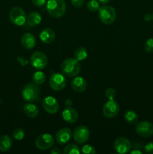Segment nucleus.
Instances as JSON below:
<instances>
[{"mask_svg": "<svg viewBox=\"0 0 153 154\" xmlns=\"http://www.w3.org/2000/svg\"><path fill=\"white\" fill-rule=\"evenodd\" d=\"M81 152L84 154H94L96 153V150L94 147L89 144H86V145L82 146L81 148Z\"/></svg>", "mask_w": 153, "mask_h": 154, "instance_id": "obj_28", "label": "nucleus"}, {"mask_svg": "<svg viewBox=\"0 0 153 154\" xmlns=\"http://www.w3.org/2000/svg\"><path fill=\"white\" fill-rule=\"evenodd\" d=\"M40 88L34 83L26 84L22 90V96L26 102H32L38 99Z\"/></svg>", "mask_w": 153, "mask_h": 154, "instance_id": "obj_3", "label": "nucleus"}, {"mask_svg": "<svg viewBox=\"0 0 153 154\" xmlns=\"http://www.w3.org/2000/svg\"><path fill=\"white\" fill-rule=\"evenodd\" d=\"M61 69L62 73L68 77H75L80 72V64L76 59H66L62 63Z\"/></svg>", "mask_w": 153, "mask_h": 154, "instance_id": "obj_2", "label": "nucleus"}, {"mask_svg": "<svg viewBox=\"0 0 153 154\" xmlns=\"http://www.w3.org/2000/svg\"><path fill=\"white\" fill-rule=\"evenodd\" d=\"M33 82L36 84H42L46 81L45 74L42 72H36L33 74Z\"/></svg>", "mask_w": 153, "mask_h": 154, "instance_id": "obj_24", "label": "nucleus"}, {"mask_svg": "<svg viewBox=\"0 0 153 154\" xmlns=\"http://www.w3.org/2000/svg\"><path fill=\"white\" fill-rule=\"evenodd\" d=\"M41 22V16L37 11H33L29 14L26 18V23L30 26H35Z\"/></svg>", "mask_w": 153, "mask_h": 154, "instance_id": "obj_20", "label": "nucleus"}, {"mask_svg": "<svg viewBox=\"0 0 153 154\" xmlns=\"http://www.w3.org/2000/svg\"><path fill=\"white\" fill-rule=\"evenodd\" d=\"M10 21L16 26H22L26 22V14L21 8L14 7L9 13Z\"/></svg>", "mask_w": 153, "mask_h": 154, "instance_id": "obj_5", "label": "nucleus"}, {"mask_svg": "<svg viewBox=\"0 0 153 154\" xmlns=\"http://www.w3.org/2000/svg\"><path fill=\"white\" fill-rule=\"evenodd\" d=\"M36 44L34 36L31 33H25L21 37V45L26 49H32Z\"/></svg>", "mask_w": 153, "mask_h": 154, "instance_id": "obj_17", "label": "nucleus"}, {"mask_svg": "<svg viewBox=\"0 0 153 154\" xmlns=\"http://www.w3.org/2000/svg\"><path fill=\"white\" fill-rule=\"evenodd\" d=\"M50 153H52V154H61L62 151L59 150V149L57 148V147H54L53 149H52V150H50Z\"/></svg>", "mask_w": 153, "mask_h": 154, "instance_id": "obj_34", "label": "nucleus"}, {"mask_svg": "<svg viewBox=\"0 0 153 154\" xmlns=\"http://www.w3.org/2000/svg\"><path fill=\"white\" fill-rule=\"evenodd\" d=\"M98 16L100 21L106 25L112 24L115 21L116 13L113 7L110 5H104L99 8Z\"/></svg>", "mask_w": 153, "mask_h": 154, "instance_id": "obj_4", "label": "nucleus"}, {"mask_svg": "<svg viewBox=\"0 0 153 154\" xmlns=\"http://www.w3.org/2000/svg\"><path fill=\"white\" fill-rule=\"evenodd\" d=\"M152 20H153V13H152Z\"/></svg>", "mask_w": 153, "mask_h": 154, "instance_id": "obj_38", "label": "nucleus"}, {"mask_svg": "<svg viewBox=\"0 0 153 154\" xmlns=\"http://www.w3.org/2000/svg\"><path fill=\"white\" fill-rule=\"evenodd\" d=\"M56 34L54 30L50 28H46L40 34V38L41 42L44 44H50L54 41Z\"/></svg>", "mask_w": 153, "mask_h": 154, "instance_id": "obj_18", "label": "nucleus"}, {"mask_svg": "<svg viewBox=\"0 0 153 154\" xmlns=\"http://www.w3.org/2000/svg\"><path fill=\"white\" fill-rule=\"evenodd\" d=\"M62 118L68 123H74L78 120V114L74 108L67 107L62 112Z\"/></svg>", "mask_w": 153, "mask_h": 154, "instance_id": "obj_15", "label": "nucleus"}, {"mask_svg": "<svg viewBox=\"0 0 153 154\" xmlns=\"http://www.w3.org/2000/svg\"><path fill=\"white\" fill-rule=\"evenodd\" d=\"M32 2L37 7H41L46 4V0H32Z\"/></svg>", "mask_w": 153, "mask_h": 154, "instance_id": "obj_33", "label": "nucleus"}, {"mask_svg": "<svg viewBox=\"0 0 153 154\" xmlns=\"http://www.w3.org/2000/svg\"><path fill=\"white\" fill-rule=\"evenodd\" d=\"M12 147V140L8 135H4L0 137V151L7 152Z\"/></svg>", "mask_w": 153, "mask_h": 154, "instance_id": "obj_19", "label": "nucleus"}, {"mask_svg": "<svg viewBox=\"0 0 153 154\" xmlns=\"http://www.w3.org/2000/svg\"><path fill=\"white\" fill-rule=\"evenodd\" d=\"M105 96L109 100H112L114 99L116 96V91L114 89L112 88H108L106 89V92H105Z\"/></svg>", "mask_w": 153, "mask_h": 154, "instance_id": "obj_30", "label": "nucleus"}, {"mask_svg": "<svg viewBox=\"0 0 153 154\" xmlns=\"http://www.w3.org/2000/svg\"><path fill=\"white\" fill-rule=\"evenodd\" d=\"M89 130L85 126H79L74 129V138L78 144L86 143L89 138Z\"/></svg>", "mask_w": 153, "mask_h": 154, "instance_id": "obj_11", "label": "nucleus"}, {"mask_svg": "<svg viewBox=\"0 0 153 154\" xmlns=\"http://www.w3.org/2000/svg\"><path fill=\"white\" fill-rule=\"evenodd\" d=\"M144 20H145L146 22H148V21H150L151 20H152V14H146L144 16Z\"/></svg>", "mask_w": 153, "mask_h": 154, "instance_id": "obj_35", "label": "nucleus"}, {"mask_svg": "<svg viewBox=\"0 0 153 154\" xmlns=\"http://www.w3.org/2000/svg\"><path fill=\"white\" fill-rule=\"evenodd\" d=\"M144 50L148 53H153V38H148L144 44Z\"/></svg>", "mask_w": 153, "mask_h": 154, "instance_id": "obj_29", "label": "nucleus"}, {"mask_svg": "<svg viewBox=\"0 0 153 154\" xmlns=\"http://www.w3.org/2000/svg\"><path fill=\"white\" fill-rule=\"evenodd\" d=\"M54 144V139L50 134H42L38 136L35 141V145L39 150H45L50 148Z\"/></svg>", "mask_w": 153, "mask_h": 154, "instance_id": "obj_8", "label": "nucleus"}, {"mask_svg": "<svg viewBox=\"0 0 153 154\" xmlns=\"http://www.w3.org/2000/svg\"><path fill=\"white\" fill-rule=\"evenodd\" d=\"M87 8L90 11H98L99 8V2L96 0H90L87 2Z\"/></svg>", "mask_w": 153, "mask_h": 154, "instance_id": "obj_26", "label": "nucleus"}, {"mask_svg": "<svg viewBox=\"0 0 153 154\" xmlns=\"http://www.w3.org/2000/svg\"><path fill=\"white\" fill-rule=\"evenodd\" d=\"M49 84L52 90L55 91H60L65 87L66 79L64 75L62 74L54 73L50 78Z\"/></svg>", "mask_w": 153, "mask_h": 154, "instance_id": "obj_7", "label": "nucleus"}, {"mask_svg": "<svg viewBox=\"0 0 153 154\" xmlns=\"http://www.w3.org/2000/svg\"><path fill=\"white\" fill-rule=\"evenodd\" d=\"M55 138L58 144L63 145L70 141L71 138V131L69 128H62L56 132Z\"/></svg>", "mask_w": 153, "mask_h": 154, "instance_id": "obj_14", "label": "nucleus"}, {"mask_svg": "<svg viewBox=\"0 0 153 154\" xmlns=\"http://www.w3.org/2000/svg\"><path fill=\"white\" fill-rule=\"evenodd\" d=\"M130 153L131 154H142V152L141 150H134L130 151Z\"/></svg>", "mask_w": 153, "mask_h": 154, "instance_id": "obj_36", "label": "nucleus"}, {"mask_svg": "<svg viewBox=\"0 0 153 154\" xmlns=\"http://www.w3.org/2000/svg\"><path fill=\"white\" fill-rule=\"evenodd\" d=\"M84 3V0H71V4L75 8L82 7Z\"/></svg>", "mask_w": 153, "mask_h": 154, "instance_id": "obj_32", "label": "nucleus"}, {"mask_svg": "<svg viewBox=\"0 0 153 154\" xmlns=\"http://www.w3.org/2000/svg\"><path fill=\"white\" fill-rule=\"evenodd\" d=\"M124 118L130 124H135L137 122V114L132 110H128L124 114Z\"/></svg>", "mask_w": 153, "mask_h": 154, "instance_id": "obj_23", "label": "nucleus"}, {"mask_svg": "<svg viewBox=\"0 0 153 154\" xmlns=\"http://www.w3.org/2000/svg\"><path fill=\"white\" fill-rule=\"evenodd\" d=\"M110 1L111 0H98L99 2L101 3V4H107V3H109Z\"/></svg>", "mask_w": 153, "mask_h": 154, "instance_id": "obj_37", "label": "nucleus"}, {"mask_svg": "<svg viewBox=\"0 0 153 154\" xmlns=\"http://www.w3.org/2000/svg\"><path fill=\"white\" fill-rule=\"evenodd\" d=\"M136 132L142 138H149L153 135V124L148 121H141L136 124Z\"/></svg>", "mask_w": 153, "mask_h": 154, "instance_id": "obj_9", "label": "nucleus"}, {"mask_svg": "<svg viewBox=\"0 0 153 154\" xmlns=\"http://www.w3.org/2000/svg\"><path fill=\"white\" fill-rule=\"evenodd\" d=\"M24 136H25V132L22 129L20 128H18L14 130L13 132V137L15 140H17V141H21V140L23 139Z\"/></svg>", "mask_w": 153, "mask_h": 154, "instance_id": "obj_27", "label": "nucleus"}, {"mask_svg": "<svg viewBox=\"0 0 153 154\" xmlns=\"http://www.w3.org/2000/svg\"><path fill=\"white\" fill-rule=\"evenodd\" d=\"M43 108L47 113L51 114H56L59 109V105L56 99L52 96H47L43 100Z\"/></svg>", "mask_w": 153, "mask_h": 154, "instance_id": "obj_13", "label": "nucleus"}, {"mask_svg": "<svg viewBox=\"0 0 153 154\" xmlns=\"http://www.w3.org/2000/svg\"><path fill=\"white\" fill-rule=\"evenodd\" d=\"M119 111V105L114 99L109 100L104 105V115L107 118H112L118 114Z\"/></svg>", "mask_w": 153, "mask_h": 154, "instance_id": "obj_10", "label": "nucleus"}, {"mask_svg": "<svg viewBox=\"0 0 153 154\" xmlns=\"http://www.w3.org/2000/svg\"><path fill=\"white\" fill-rule=\"evenodd\" d=\"M46 10L51 17L59 18L65 13L66 4L64 0H48Z\"/></svg>", "mask_w": 153, "mask_h": 154, "instance_id": "obj_1", "label": "nucleus"}, {"mask_svg": "<svg viewBox=\"0 0 153 154\" xmlns=\"http://www.w3.org/2000/svg\"><path fill=\"white\" fill-rule=\"evenodd\" d=\"M63 153L64 154H80V150L74 144H69L64 148Z\"/></svg>", "mask_w": 153, "mask_h": 154, "instance_id": "obj_25", "label": "nucleus"}, {"mask_svg": "<svg viewBox=\"0 0 153 154\" xmlns=\"http://www.w3.org/2000/svg\"><path fill=\"white\" fill-rule=\"evenodd\" d=\"M131 148V144L130 141L126 138H117L114 142V149L118 153L124 154L128 153Z\"/></svg>", "mask_w": 153, "mask_h": 154, "instance_id": "obj_12", "label": "nucleus"}, {"mask_svg": "<svg viewBox=\"0 0 153 154\" xmlns=\"http://www.w3.org/2000/svg\"><path fill=\"white\" fill-rule=\"evenodd\" d=\"M71 87L76 93H82L85 91L87 87V82L81 77H76L71 81Z\"/></svg>", "mask_w": 153, "mask_h": 154, "instance_id": "obj_16", "label": "nucleus"}, {"mask_svg": "<svg viewBox=\"0 0 153 154\" xmlns=\"http://www.w3.org/2000/svg\"><path fill=\"white\" fill-rule=\"evenodd\" d=\"M23 111L25 112L26 115L27 117H30V118H34V117H36L39 114L38 108H37V106L33 105V104L28 103L24 105Z\"/></svg>", "mask_w": 153, "mask_h": 154, "instance_id": "obj_21", "label": "nucleus"}, {"mask_svg": "<svg viewBox=\"0 0 153 154\" xmlns=\"http://www.w3.org/2000/svg\"><path fill=\"white\" fill-rule=\"evenodd\" d=\"M30 61H31V64L33 68L38 69V70H41V69H44L47 65L48 62L46 56L40 51H36V52L33 53L32 55L31 56Z\"/></svg>", "mask_w": 153, "mask_h": 154, "instance_id": "obj_6", "label": "nucleus"}, {"mask_svg": "<svg viewBox=\"0 0 153 154\" xmlns=\"http://www.w3.org/2000/svg\"><path fill=\"white\" fill-rule=\"evenodd\" d=\"M145 153L147 154H153V142H149L144 147Z\"/></svg>", "mask_w": 153, "mask_h": 154, "instance_id": "obj_31", "label": "nucleus"}, {"mask_svg": "<svg viewBox=\"0 0 153 154\" xmlns=\"http://www.w3.org/2000/svg\"><path fill=\"white\" fill-rule=\"evenodd\" d=\"M74 58L76 59L77 61H83L88 57V52H87L86 49L82 47H80V48H78L76 51H74Z\"/></svg>", "mask_w": 153, "mask_h": 154, "instance_id": "obj_22", "label": "nucleus"}]
</instances>
